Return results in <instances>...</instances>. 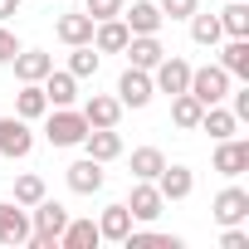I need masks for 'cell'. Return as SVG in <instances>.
Masks as SVG:
<instances>
[{
  "label": "cell",
  "instance_id": "6da1fadb",
  "mask_svg": "<svg viewBox=\"0 0 249 249\" xmlns=\"http://www.w3.org/2000/svg\"><path fill=\"white\" fill-rule=\"evenodd\" d=\"M64 225H69V210L44 196V200L35 205V220H30V244H35V249H59Z\"/></svg>",
  "mask_w": 249,
  "mask_h": 249
},
{
  "label": "cell",
  "instance_id": "7a4b0ae2",
  "mask_svg": "<svg viewBox=\"0 0 249 249\" xmlns=\"http://www.w3.org/2000/svg\"><path fill=\"white\" fill-rule=\"evenodd\" d=\"M44 137H49V147H78L88 137V122H83L78 107H49L44 112Z\"/></svg>",
  "mask_w": 249,
  "mask_h": 249
},
{
  "label": "cell",
  "instance_id": "3957f363",
  "mask_svg": "<svg viewBox=\"0 0 249 249\" xmlns=\"http://www.w3.org/2000/svg\"><path fill=\"white\" fill-rule=\"evenodd\" d=\"M186 93H191V98H200L205 107H210V103H225V98H230V73H225L220 64L191 69V83H186Z\"/></svg>",
  "mask_w": 249,
  "mask_h": 249
},
{
  "label": "cell",
  "instance_id": "277c9868",
  "mask_svg": "<svg viewBox=\"0 0 249 249\" xmlns=\"http://www.w3.org/2000/svg\"><path fill=\"white\" fill-rule=\"evenodd\" d=\"M30 152H35L30 122H25V117H0V157L20 161V157H30Z\"/></svg>",
  "mask_w": 249,
  "mask_h": 249
},
{
  "label": "cell",
  "instance_id": "5b68a950",
  "mask_svg": "<svg viewBox=\"0 0 249 249\" xmlns=\"http://www.w3.org/2000/svg\"><path fill=\"white\" fill-rule=\"evenodd\" d=\"M132 210V220H142V225H152V220H161V210H166V200H161V191H157V181H137L132 186V196L122 200Z\"/></svg>",
  "mask_w": 249,
  "mask_h": 249
},
{
  "label": "cell",
  "instance_id": "8992f818",
  "mask_svg": "<svg viewBox=\"0 0 249 249\" xmlns=\"http://www.w3.org/2000/svg\"><path fill=\"white\" fill-rule=\"evenodd\" d=\"M152 93H157V88H152V73L127 64V73L117 78V103H122V107H147V103H152Z\"/></svg>",
  "mask_w": 249,
  "mask_h": 249
},
{
  "label": "cell",
  "instance_id": "52a82bcc",
  "mask_svg": "<svg viewBox=\"0 0 249 249\" xmlns=\"http://www.w3.org/2000/svg\"><path fill=\"white\" fill-rule=\"evenodd\" d=\"M186 83H191V64L176 54H161V64L152 69V88L157 93H186Z\"/></svg>",
  "mask_w": 249,
  "mask_h": 249
},
{
  "label": "cell",
  "instance_id": "ba28073f",
  "mask_svg": "<svg viewBox=\"0 0 249 249\" xmlns=\"http://www.w3.org/2000/svg\"><path fill=\"white\" fill-rule=\"evenodd\" d=\"M210 215H215L220 225H239V220H249V191H244V186H225V191L210 200Z\"/></svg>",
  "mask_w": 249,
  "mask_h": 249
},
{
  "label": "cell",
  "instance_id": "9c48e42d",
  "mask_svg": "<svg viewBox=\"0 0 249 249\" xmlns=\"http://www.w3.org/2000/svg\"><path fill=\"white\" fill-rule=\"evenodd\" d=\"M215 171L230 176V181L244 176V171H249V142H244V137H225V142L215 147Z\"/></svg>",
  "mask_w": 249,
  "mask_h": 249
},
{
  "label": "cell",
  "instance_id": "30bf717a",
  "mask_svg": "<svg viewBox=\"0 0 249 249\" xmlns=\"http://www.w3.org/2000/svg\"><path fill=\"white\" fill-rule=\"evenodd\" d=\"M103 181H107V171H103V161H93V157H78V161L69 166V191H73V196H98Z\"/></svg>",
  "mask_w": 249,
  "mask_h": 249
},
{
  "label": "cell",
  "instance_id": "8fae6325",
  "mask_svg": "<svg viewBox=\"0 0 249 249\" xmlns=\"http://www.w3.org/2000/svg\"><path fill=\"white\" fill-rule=\"evenodd\" d=\"M122 25L132 35H157L166 25V15L157 10V0H132V5H122Z\"/></svg>",
  "mask_w": 249,
  "mask_h": 249
},
{
  "label": "cell",
  "instance_id": "7c38bea8",
  "mask_svg": "<svg viewBox=\"0 0 249 249\" xmlns=\"http://www.w3.org/2000/svg\"><path fill=\"white\" fill-rule=\"evenodd\" d=\"M39 88H44L49 107H73V98H78V78H73L69 69H49V73L39 78Z\"/></svg>",
  "mask_w": 249,
  "mask_h": 249
},
{
  "label": "cell",
  "instance_id": "4fadbf2b",
  "mask_svg": "<svg viewBox=\"0 0 249 249\" xmlns=\"http://www.w3.org/2000/svg\"><path fill=\"white\" fill-rule=\"evenodd\" d=\"M78 147H83L93 161H103V166L122 157V137H117V127H88V137H83Z\"/></svg>",
  "mask_w": 249,
  "mask_h": 249
},
{
  "label": "cell",
  "instance_id": "5bb4252c",
  "mask_svg": "<svg viewBox=\"0 0 249 249\" xmlns=\"http://www.w3.org/2000/svg\"><path fill=\"white\" fill-rule=\"evenodd\" d=\"M0 244H30V215L15 200H0Z\"/></svg>",
  "mask_w": 249,
  "mask_h": 249
},
{
  "label": "cell",
  "instance_id": "9a60e30c",
  "mask_svg": "<svg viewBox=\"0 0 249 249\" xmlns=\"http://www.w3.org/2000/svg\"><path fill=\"white\" fill-rule=\"evenodd\" d=\"M157 191H161V200L171 205V200H186L191 191H196V176H191V166H161V176H157Z\"/></svg>",
  "mask_w": 249,
  "mask_h": 249
},
{
  "label": "cell",
  "instance_id": "2e32d148",
  "mask_svg": "<svg viewBox=\"0 0 249 249\" xmlns=\"http://www.w3.org/2000/svg\"><path fill=\"white\" fill-rule=\"evenodd\" d=\"M83 122H88V127H117V117H122V103L112 98V93H93L83 107Z\"/></svg>",
  "mask_w": 249,
  "mask_h": 249
},
{
  "label": "cell",
  "instance_id": "e0dca14e",
  "mask_svg": "<svg viewBox=\"0 0 249 249\" xmlns=\"http://www.w3.org/2000/svg\"><path fill=\"white\" fill-rule=\"evenodd\" d=\"M127 39H132V30L122 25V15L93 25V49H98V54H122V49H127Z\"/></svg>",
  "mask_w": 249,
  "mask_h": 249
},
{
  "label": "cell",
  "instance_id": "ac0fdd59",
  "mask_svg": "<svg viewBox=\"0 0 249 249\" xmlns=\"http://www.w3.org/2000/svg\"><path fill=\"white\" fill-rule=\"evenodd\" d=\"M122 54H127V64H132V69H147V73H152V69L161 64V54H166V49H161V39H157V35H132Z\"/></svg>",
  "mask_w": 249,
  "mask_h": 249
},
{
  "label": "cell",
  "instance_id": "d6986e66",
  "mask_svg": "<svg viewBox=\"0 0 249 249\" xmlns=\"http://www.w3.org/2000/svg\"><path fill=\"white\" fill-rule=\"evenodd\" d=\"M10 64H15V78H20V83H39V78L54 69V54H44V49H20Z\"/></svg>",
  "mask_w": 249,
  "mask_h": 249
},
{
  "label": "cell",
  "instance_id": "ffe728a7",
  "mask_svg": "<svg viewBox=\"0 0 249 249\" xmlns=\"http://www.w3.org/2000/svg\"><path fill=\"white\" fill-rule=\"evenodd\" d=\"M93 25H98V20L78 10V15H59V25H54V35H59V39H64V44L73 49V44H93Z\"/></svg>",
  "mask_w": 249,
  "mask_h": 249
},
{
  "label": "cell",
  "instance_id": "44dd1931",
  "mask_svg": "<svg viewBox=\"0 0 249 249\" xmlns=\"http://www.w3.org/2000/svg\"><path fill=\"white\" fill-rule=\"evenodd\" d=\"M200 132H210L215 142H225V137H234V132H239V117H234L230 107H220V103H210V107L200 112Z\"/></svg>",
  "mask_w": 249,
  "mask_h": 249
},
{
  "label": "cell",
  "instance_id": "7402d4cb",
  "mask_svg": "<svg viewBox=\"0 0 249 249\" xmlns=\"http://www.w3.org/2000/svg\"><path fill=\"white\" fill-rule=\"evenodd\" d=\"M127 230H132V210L122 205V200H117V205H107V210L98 215V234H103V239H112V244L127 239Z\"/></svg>",
  "mask_w": 249,
  "mask_h": 249
},
{
  "label": "cell",
  "instance_id": "603a6c76",
  "mask_svg": "<svg viewBox=\"0 0 249 249\" xmlns=\"http://www.w3.org/2000/svg\"><path fill=\"white\" fill-rule=\"evenodd\" d=\"M103 234H98V220H73L69 215V225H64V234H59V249H93Z\"/></svg>",
  "mask_w": 249,
  "mask_h": 249
},
{
  "label": "cell",
  "instance_id": "cb8c5ba5",
  "mask_svg": "<svg viewBox=\"0 0 249 249\" xmlns=\"http://www.w3.org/2000/svg\"><path fill=\"white\" fill-rule=\"evenodd\" d=\"M200 112H205L200 98H191V93H171V122H176V127L196 132V127H200Z\"/></svg>",
  "mask_w": 249,
  "mask_h": 249
},
{
  "label": "cell",
  "instance_id": "d4e9b609",
  "mask_svg": "<svg viewBox=\"0 0 249 249\" xmlns=\"http://www.w3.org/2000/svg\"><path fill=\"white\" fill-rule=\"evenodd\" d=\"M44 112H49V98H44V88H39V83H25V88L15 93V117L35 122V117H44Z\"/></svg>",
  "mask_w": 249,
  "mask_h": 249
},
{
  "label": "cell",
  "instance_id": "484cf974",
  "mask_svg": "<svg viewBox=\"0 0 249 249\" xmlns=\"http://www.w3.org/2000/svg\"><path fill=\"white\" fill-rule=\"evenodd\" d=\"M220 69L230 78H249V39H230L220 49Z\"/></svg>",
  "mask_w": 249,
  "mask_h": 249
},
{
  "label": "cell",
  "instance_id": "4316f807",
  "mask_svg": "<svg viewBox=\"0 0 249 249\" xmlns=\"http://www.w3.org/2000/svg\"><path fill=\"white\" fill-rule=\"evenodd\" d=\"M220 30L230 39H249V5L244 0H230V5L220 10Z\"/></svg>",
  "mask_w": 249,
  "mask_h": 249
},
{
  "label": "cell",
  "instance_id": "83f0119b",
  "mask_svg": "<svg viewBox=\"0 0 249 249\" xmlns=\"http://www.w3.org/2000/svg\"><path fill=\"white\" fill-rule=\"evenodd\" d=\"M127 249H181V234H161V230H127L122 239Z\"/></svg>",
  "mask_w": 249,
  "mask_h": 249
},
{
  "label": "cell",
  "instance_id": "f1b7e54d",
  "mask_svg": "<svg viewBox=\"0 0 249 249\" xmlns=\"http://www.w3.org/2000/svg\"><path fill=\"white\" fill-rule=\"evenodd\" d=\"M191 39L200 44V49H215L220 39H225V30H220V15H191Z\"/></svg>",
  "mask_w": 249,
  "mask_h": 249
},
{
  "label": "cell",
  "instance_id": "f546056e",
  "mask_svg": "<svg viewBox=\"0 0 249 249\" xmlns=\"http://www.w3.org/2000/svg\"><path fill=\"white\" fill-rule=\"evenodd\" d=\"M161 166H166L161 147H137V152H132V176H137V181H157Z\"/></svg>",
  "mask_w": 249,
  "mask_h": 249
},
{
  "label": "cell",
  "instance_id": "4dcf8cb0",
  "mask_svg": "<svg viewBox=\"0 0 249 249\" xmlns=\"http://www.w3.org/2000/svg\"><path fill=\"white\" fill-rule=\"evenodd\" d=\"M69 73H73V78H93V73H98V49H93V44H73Z\"/></svg>",
  "mask_w": 249,
  "mask_h": 249
},
{
  "label": "cell",
  "instance_id": "1f68e13d",
  "mask_svg": "<svg viewBox=\"0 0 249 249\" xmlns=\"http://www.w3.org/2000/svg\"><path fill=\"white\" fill-rule=\"evenodd\" d=\"M44 200V181L35 176V171H25L20 181H15V205H39Z\"/></svg>",
  "mask_w": 249,
  "mask_h": 249
},
{
  "label": "cell",
  "instance_id": "d6a6232c",
  "mask_svg": "<svg viewBox=\"0 0 249 249\" xmlns=\"http://www.w3.org/2000/svg\"><path fill=\"white\" fill-rule=\"evenodd\" d=\"M122 5H127V0H83V15H93V20H117Z\"/></svg>",
  "mask_w": 249,
  "mask_h": 249
},
{
  "label": "cell",
  "instance_id": "836d02e7",
  "mask_svg": "<svg viewBox=\"0 0 249 249\" xmlns=\"http://www.w3.org/2000/svg\"><path fill=\"white\" fill-rule=\"evenodd\" d=\"M157 10H161L166 20H191V15L200 10V0H157Z\"/></svg>",
  "mask_w": 249,
  "mask_h": 249
},
{
  "label": "cell",
  "instance_id": "e575fe53",
  "mask_svg": "<svg viewBox=\"0 0 249 249\" xmlns=\"http://www.w3.org/2000/svg\"><path fill=\"white\" fill-rule=\"evenodd\" d=\"M220 244H225V249H249V230H239V225H225Z\"/></svg>",
  "mask_w": 249,
  "mask_h": 249
},
{
  "label": "cell",
  "instance_id": "d590c367",
  "mask_svg": "<svg viewBox=\"0 0 249 249\" xmlns=\"http://www.w3.org/2000/svg\"><path fill=\"white\" fill-rule=\"evenodd\" d=\"M15 54H20V39H15V35H10L5 25H0V64H10Z\"/></svg>",
  "mask_w": 249,
  "mask_h": 249
},
{
  "label": "cell",
  "instance_id": "8d00e7d4",
  "mask_svg": "<svg viewBox=\"0 0 249 249\" xmlns=\"http://www.w3.org/2000/svg\"><path fill=\"white\" fill-rule=\"evenodd\" d=\"M230 98H234V107H230V112H234L239 122H249V78H244V88H239V93H230Z\"/></svg>",
  "mask_w": 249,
  "mask_h": 249
},
{
  "label": "cell",
  "instance_id": "74e56055",
  "mask_svg": "<svg viewBox=\"0 0 249 249\" xmlns=\"http://www.w3.org/2000/svg\"><path fill=\"white\" fill-rule=\"evenodd\" d=\"M10 15H20V0H0V20H10Z\"/></svg>",
  "mask_w": 249,
  "mask_h": 249
}]
</instances>
